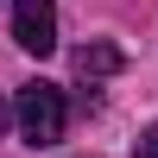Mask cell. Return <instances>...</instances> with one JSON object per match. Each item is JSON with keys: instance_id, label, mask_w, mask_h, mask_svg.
I'll list each match as a JSON object with an SVG mask.
<instances>
[{"instance_id": "6da1fadb", "label": "cell", "mask_w": 158, "mask_h": 158, "mask_svg": "<svg viewBox=\"0 0 158 158\" xmlns=\"http://www.w3.org/2000/svg\"><path fill=\"white\" fill-rule=\"evenodd\" d=\"M13 114H19L25 146H57V139H63V120H70V108H63V89H57V82H25L19 101H13Z\"/></svg>"}, {"instance_id": "7a4b0ae2", "label": "cell", "mask_w": 158, "mask_h": 158, "mask_svg": "<svg viewBox=\"0 0 158 158\" xmlns=\"http://www.w3.org/2000/svg\"><path fill=\"white\" fill-rule=\"evenodd\" d=\"M13 38L32 57L57 51V0H13Z\"/></svg>"}, {"instance_id": "3957f363", "label": "cell", "mask_w": 158, "mask_h": 158, "mask_svg": "<svg viewBox=\"0 0 158 158\" xmlns=\"http://www.w3.org/2000/svg\"><path fill=\"white\" fill-rule=\"evenodd\" d=\"M127 63V51L114 44V38H89L82 51H76V76H82V82H101V76H114Z\"/></svg>"}, {"instance_id": "5b68a950", "label": "cell", "mask_w": 158, "mask_h": 158, "mask_svg": "<svg viewBox=\"0 0 158 158\" xmlns=\"http://www.w3.org/2000/svg\"><path fill=\"white\" fill-rule=\"evenodd\" d=\"M6 120H13V108H6V101H0V133H6Z\"/></svg>"}, {"instance_id": "277c9868", "label": "cell", "mask_w": 158, "mask_h": 158, "mask_svg": "<svg viewBox=\"0 0 158 158\" xmlns=\"http://www.w3.org/2000/svg\"><path fill=\"white\" fill-rule=\"evenodd\" d=\"M139 158H158V127H152L146 139H139Z\"/></svg>"}]
</instances>
